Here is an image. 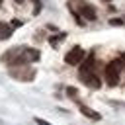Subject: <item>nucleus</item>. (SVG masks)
<instances>
[{
    "label": "nucleus",
    "mask_w": 125,
    "mask_h": 125,
    "mask_svg": "<svg viewBox=\"0 0 125 125\" xmlns=\"http://www.w3.org/2000/svg\"><path fill=\"white\" fill-rule=\"evenodd\" d=\"M16 2H18V4H23V0H16Z\"/></svg>",
    "instance_id": "11"
},
{
    "label": "nucleus",
    "mask_w": 125,
    "mask_h": 125,
    "mask_svg": "<svg viewBox=\"0 0 125 125\" xmlns=\"http://www.w3.org/2000/svg\"><path fill=\"white\" fill-rule=\"evenodd\" d=\"M12 37V25L0 23V39H10Z\"/></svg>",
    "instance_id": "6"
},
{
    "label": "nucleus",
    "mask_w": 125,
    "mask_h": 125,
    "mask_svg": "<svg viewBox=\"0 0 125 125\" xmlns=\"http://www.w3.org/2000/svg\"><path fill=\"white\" fill-rule=\"evenodd\" d=\"M78 78L88 86V88H100L102 86V82H100V78L94 74V57L90 55L88 59H86V62L80 66V72H78Z\"/></svg>",
    "instance_id": "2"
},
{
    "label": "nucleus",
    "mask_w": 125,
    "mask_h": 125,
    "mask_svg": "<svg viewBox=\"0 0 125 125\" xmlns=\"http://www.w3.org/2000/svg\"><path fill=\"white\" fill-rule=\"evenodd\" d=\"M39 59V51L37 49H27V47H14L10 53L4 55V61H8L14 66H21L27 62H33Z\"/></svg>",
    "instance_id": "1"
},
{
    "label": "nucleus",
    "mask_w": 125,
    "mask_h": 125,
    "mask_svg": "<svg viewBox=\"0 0 125 125\" xmlns=\"http://www.w3.org/2000/svg\"><path fill=\"white\" fill-rule=\"evenodd\" d=\"M78 16H80V18H86V20H90V21L98 18V16H96V8L90 6V4L84 2V0L78 2Z\"/></svg>",
    "instance_id": "5"
},
{
    "label": "nucleus",
    "mask_w": 125,
    "mask_h": 125,
    "mask_svg": "<svg viewBox=\"0 0 125 125\" xmlns=\"http://www.w3.org/2000/svg\"><path fill=\"white\" fill-rule=\"evenodd\" d=\"M35 123H37V125H51L49 121H45V119H41V117H35Z\"/></svg>",
    "instance_id": "9"
},
{
    "label": "nucleus",
    "mask_w": 125,
    "mask_h": 125,
    "mask_svg": "<svg viewBox=\"0 0 125 125\" xmlns=\"http://www.w3.org/2000/svg\"><path fill=\"white\" fill-rule=\"evenodd\" d=\"M80 111H82L86 117H90V119H100V115H98L94 109H90L88 105H84V104H80Z\"/></svg>",
    "instance_id": "7"
},
{
    "label": "nucleus",
    "mask_w": 125,
    "mask_h": 125,
    "mask_svg": "<svg viewBox=\"0 0 125 125\" xmlns=\"http://www.w3.org/2000/svg\"><path fill=\"white\" fill-rule=\"evenodd\" d=\"M121 68H123V62H121V61H111V62L105 66V82H107L109 86H117Z\"/></svg>",
    "instance_id": "3"
},
{
    "label": "nucleus",
    "mask_w": 125,
    "mask_h": 125,
    "mask_svg": "<svg viewBox=\"0 0 125 125\" xmlns=\"http://www.w3.org/2000/svg\"><path fill=\"white\" fill-rule=\"evenodd\" d=\"M123 20H109V25H121Z\"/></svg>",
    "instance_id": "10"
},
{
    "label": "nucleus",
    "mask_w": 125,
    "mask_h": 125,
    "mask_svg": "<svg viewBox=\"0 0 125 125\" xmlns=\"http://www.w3.org/2000/svg\"><path fill=\"white\" fill-rule=\"evenodd\" d=\"M66 92H68V96H70V98H76V94H78V92H76V88H66Z\"/></svg>",
    "instance_id": "8"
},
{
    "label": "nucleus",
    "mask_w": 125,
    "mask_h": 125,
    "mask_svg": "<svg viewBox=\"0 0 125 125\" xmlns=\"http://www.w3.org/2000/svg\"><path fill=\"white\" fill-rule=\"evenodd\" d=\"M82 59H84V49H82V47H72V49L64 55L66 64H82Z\"/></svg>",
    "instance_id": "4"
}]
</instances>
